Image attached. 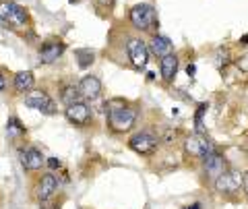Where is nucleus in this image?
<instances>
[{
  "mask_svg": "<svg viewBox=\"0 0 248 209\" xmlns=\"http://www.w3.org/2000/svg\"><path fill=\"white\" fill-rule=\"evenodd\" d=\"M137 120V112L133 108L124 106V102L116 99V102H110V110H108V122L110 127L116 130V133H124V130H130Z\"/></svg>",
  "mask_w": 248,
  "mask_h": 209,
  "instance_id": "f257e3e1",
  "label": "nucleus"
},
{
  "mask_svg": "<svg viewBox=\"0 0 248 209\" xmlns=\"http://www.w3.org/2000/svg\"><path fill=\"white\" fill-rule=\"evenodd\" d=\"M29 19L27 9H23L17 2H9V0H2L0 2V25L4 27H21L25 25Z\"/></svg>",
  "mask_w": 248,
  "mask_h": 209,
  "instance_id": "f03ea898",
  "label": "nucleus"
},
{
  "mask_svg": "<svg viewBox=\"0 0 248 209\" xmlns=\"http://www.w3.org/2000/svg\"><path fill=\"white\" fill-rule=\"evenodd\" d=\"M130 23L133 27L139 29V32H149V29L155 25V11L151 4H137L130 9L128 13Z\"/></svg>",
  "mask_w": 248,
  "mask_h": 209,
  "instance_id": "7ed1b4c3",
  "label": "nucleus"
},
{
  "mask_svg": "<svg viewBox=\"0 0 248 209\" xmlns=\"http://www.w3.org/2000/svg\"><path fill=\"white\" fill-rule=\"evenodd\" d=\"M130 149L137 151V153H141V156H149V153H153L155 149H157V137H155L153 133H149V130H143V133H137L130 137Z\"/></svg>",
  "mask_w": 248,
  "mask_h": 209,
  "instance_id": "20e7f679",
  "label": "nucleus"
},
{
  "mask_svg": "<svg viewBox=\"0 0 248 209\" xmlns=\"http://www.w3.org/2000/svg\"><path fill=\"white\" fill-rule=\"evenodd\" d=\"M240 184H242V176H240L238 172H234V170H226L223 174H219L215 178V191L221 193V195H234V193L240 189Z\"/></svg>",
  "mask_w": 248,
  "mask_h": 209,
  "instance_id": "39448f33",
  "label": "nucleus"
},
{
  "mask_svg": "<svg viewBox=\"0 0 248 209\" xmlns=\"http://www.w3.org/2000/svg\"><path fill=\"white\" fill-rule=\"evenodd\" d=\"M186 151H188L190 156H197V158H201V160H205L209 153L215 151V145L209 141V139H207L203 133H199V135L190 137L188 141H186Z\"/></svg>",
  "mask_w": 248,
  "mask_h": 209,
  "instance_id": "423d86ee",
  "label": "nucleus"
},
{
  "mask_svg": "<svg viewBox=\"0 0 248 209\" xmlns=\"http://www.w3.org/2000/svg\"><path fill=\"white\" fill-rule=\"evenodd\" d=\"M126 52H128V58L137 68H143L147 66V60H149V46L141 40H128L126 44Z\"/></svg>",
  "mask_w": 248,
  "mask_h": 209,
  "instance_id": "0eeeda50",
  "label": "nucleus"
},
{
  "mask_svg": "<svg viewBox=\"0 0 248 209\" xmlns=\"http://www.w3.org/2000/svg\"><path fill=\"white\" fill-rule=\"evenodd\" d=\"M25 106L33 108V110L42 112V114H56V102L48 96V94H42V91H37V94H31L25 97Z\"/></svg>",
  "mask_w": 248,
  "mask_h": 209,
  "instance_id": "6e6552de",
  "label": "nucleus"
},
{
  "mask_svg": "<svg viewBox=\"0 0 248 209\" xmlns=\"http://www.w3.org/2000/svg\"><path fill=\"white\" fill-rule=\"evenodd\" d=\"M66 118L68 122H73V125H87L89 118H91V110L87 104L83 102H75L71 106H66Z\"/></svg>",
  "mask_w": 248,
  "mask_h": 209,
  "instance_id": "1a4fd4ad",
  "label": "nucleus"
},
{
  "mask_svg": "<svg viewBox=\"0 0 248 209\" xmlns=\"http://www.w3.org/2000/svg\"><path fill=\"white\" fill-rule=\"evenodd\" d=\"M44 164H46V160L42 156V151L35 149V147H27V149L21 151V166L25 168L27 172H35V170H40Z\"/></svg>",
  "mask_w": 248,
  "mask_h": 209,
  "instance_id": "9d476101",
  "label": "nucleus"
},
{
  "mask_svg": "<svg viewBox=\"0 0 248 209\" xmlns=\"http://www.w3.org/2000/svg\"><path fill=\"white\" fill-rule=\"evenodd\" d=\"M79 91H81V97L85 99H97L99 94H102V81L93 75L83 77L79 81Z\"/></svg>",
  "mask_w": 248,
  "mask_h": 209,
  "instance_id": "9b49d317",
  "label": "nucleus"
},
{
  "mask_svg": "<svg viewBox=\"0 0 248 209\" xmlns=\"http://www.w3.org/2000/svg\"><path fill=\"white\" fill-rule=\"evenodd\" d=\"M58 189V180H56V176L54 174H44L40 178V182H37V191H35V195L40 201H48L54 193H56Z\"/></svg>",
  "mask_w": 248,
  "mask_h": 209,
  "instance_id": "f8f14e48",
  "label": "nucleus"
},
{
  "mask_svg": "<svg viewBox=\"0 0 248 209\" xmlns=\"http://www.w3.org/2000/svg\"><path fill=\"white\" fill-rule=\"evenodd\" d=\"M62 52H64V44L62 42H48L40 48V60L44 64H52L62 56Z\"/></svg>",
  "mask_w": 248,
  "mask_h": 209,
  "instance_id": "ddd939ff",
  "label": "nucleus"
},
{
  "mask_svg": "<svg viewBox=\"0 0 248 209\" xmlns=\"http://www.w3.org/2000/svg\"><path fill=\"white\" fill-rule=\"evenodd\" d=\"M203 164H205L207 174H209V176H213V178H217L219 174L226 172V160H223V156H219L217 151L209 153V156L203 160Z\"/></svg>",
  "mask_w": 248,
  "mask_h": 209,
  "instance_id": "4468645a",
  "label": "nucleus"
},
{
  "mask_svg": "<svg viewBox=\"0 0 248 209\" xmlns=\"http://www.w3.org/2000/svg\"><path fill=\"white\" fill-rule=\"evenodd\" d=\"M161 63H159V71H161V77H164V81L166 83H172L174 81V77L178 73V58H176V54L170 52L168 56L164 58H159Z\"/></svg>",
  "mask_w": 248,
  "mask_h": 209,
  "instance_id": "2eb2a0df",
  "label": "nucleus"
},
{
  "mask_svg": "<svg viewBox=\"0 0 248 209\" xmlns=\"http://www.w3.org/2000/svg\"><path fill=\"white\" fill-rule=\"evenodd\" d=\"M149 52H153L157 58H164L172 52V42L164 35H153L151 42H149Z\"/></svg>",
  "mask_w": 248,
  "mask_h": 209,
  "instance_id": "dca6fc26",
  "label": "nucleus"
},
{
  "mask_svg": "<svg viewBox=\"0 0 248 209\" xmlns=\"http://www.w3.org/2000/svg\"><path fill=\"white\" fill-rule=\"evenodd\" d=\"M33 73L31 71H21L15 75V91L17 94H27V91H31V87H33Z\"/></svg>",
  "mask_w": 248,
  "mask_h": 209,
  "instance_id": "f3484780",
  "label": "nucleus"
},
{
  "mask_svg": "<svg viewBox=\"0 0 248 209\" xmlns=\"http://www.w3.org/2000/svg\"><path fill=\"white\" fill-rule=\"evenodd\" d=\"M81 99V91H79V85H64L60 89V102L64 106H71L75 102Z\"/></svg>",
  "mask_w": 248,
  "mask_h": 209,
  "instance_id": "a211bd4d",
  "label": "nucleus"
},
{
  "mask_svg": "<svg viewBox=\"0 0 248 209\" xmlns=\"http://www.w3.org/2000/svg\"><path fill=\"white\" fill-rule=\"evenodd\" d=\"M25 135V127L21 125V120L17 118V116H11L9 122H6V137L9 139H19Z\"/></svg>",
  "mask_w": 248,
  "mask_h": 209,
  "instance_id": "6ab92c4d",
  "label": "nucleus"
},
{
  "mask_svg": "<svg viewBox=\"0 0 248 209\" xmlns=\"http://www.w3.org/2000/svg\"><path fill=\"white\" fill-rule=\"evenodd\" d=\"M75 56H77V60H79V66L81 68H87V66L93 64V58H95V54H93L91 48H81V50L75 52Z\"/></svg>",
  "mask_w": 248,
  "mask_h": 209,
  "instance_id": "aec40b11",
  "label": "nucleus"
},
{
  "mask_svg": "<svg viewBox=\"0 0 248 209\" xmlns=\"http://www.w3.org/2000/svg\"><path fill=\"white\" fill-rule=\"evenodd\" d=\"M215 58H217V64H219V66H226L228 60H230V54H228V50L219 48V50H217V54H215Z\"/></svg>",
  "mask_w": 248,
  "mask_h": 209,
  "instance_id": "412c9836",
  "label": "nucleus"
},
{
  "mask_svg": "<svg viewBox=\"0 0 248 209\" xmlns=\"http://www.w3.org/2000/svg\"><path fill=\"white\" fill-rule=\"evenodd\" d=\"M236 66H238L242 73H248V54H244V56H240V58L236 60Z\"/></svg>",
  "mask_w": 248,
  "mask_h": 209,
  "instance_id": "4be33fe9",
  "label": "nucleus"
},
{
  "mask_svg": "<svg viewBox=\"0 0 248 209\" xmlns=\"http://www.w3.org/2000/svg\"><path fill=\"white\" fill-rule=\"evenodd\" d=\"M46 164H48L50 170H56V168H60V160L58 158H50V160H46Z\"/></svg>",
  "mask_w": 248,
  "mask_h": 209,
  "instance_id": "5701e85b",
  "label": "nucleus"
},
{
  "mask_svg": "<svg viewBox=\"0 0 248 209\" xmlns=\"http://www.w3.org/2000/svg\"><path fill=\"white\" fill-rule=\"evenodd\" d=\"M242 187H244V191H246V195H248V172L242 176Z\"/></svg>",
  "mask_w": 248,
  "mask_h": 209,
  "instance_id": "b1692460",
  "label": "nucleus"
},
{
  "mask_svg": "<svg viewBox=\"0 0 248 209\" xmlns=\"http://www.w3.org/2000/svg\"><path fill=\"white\" fill-rule=\"evenodd\" d=\"M186 73H188V75L192 77V75L197 73V66H195V64H188V66H186Z\"/></svg>",
  "mask_w": 248,
  "mask_h": 209,
  "instance_id": "393cba45",
  "label": "nucleus"
},
{
  "mask_svg": "<svg viewBox=\"0 0 248 209\" xmlns=\"http://www.w3.org/2000/svg\"><path fill=\"white\" fill-rule=\"evenodd\" d=\"M4 87H6V79L0 75V91H4Z\"/></svg>",
  "mask_w": 248,
  "mask_h": 209,
  "instance_id": "a878e982",
  "label": "nucleus"
},
{
  "mask_svg": "<svg viewBox=\"0 0 248 209\" xmlns=\"http://www.w3.org/2000/svg\"><path fill=\"white\" fill-rule=\"evenodd\" d=\"M186 209H201V205H199V203H192L190 207H186Z\"/></svg>",
  "mask_w": 248,
  "mask_h": 209,
  "instance_id": "bb28decb",
  "label": "nucleus"
},
{
  "mask_svg": "<svg viewBox=\"0 0 248 209\" xmlns=\"http://www.w3.org/2000/svg\"><path fill=\"white\" fill-rule=\"evenodd\" d=\"M240 42H242V44H248V35H244V37H242V40H240Z\"/></svg>",
  "mask_w": 248,
  "mask_h": 209,
  "instance_id": "cd10ccee",
  "label": "nucleus"
},
{
  "mask_svg": "<svg viewBox=\"0 0 248 209\" xmlns=\"http://www.w3.org/2000/svg\"><path fill=\"white\" fill-rule=\"evenodd\" d=\"M71 2H79V0H71Z\"/></svg>",
  "mask_w": 248,
  "mask_h": 209,
  "instance_id": "c85d7f7f",
  "label": "nucleus"
}]
</instances>
